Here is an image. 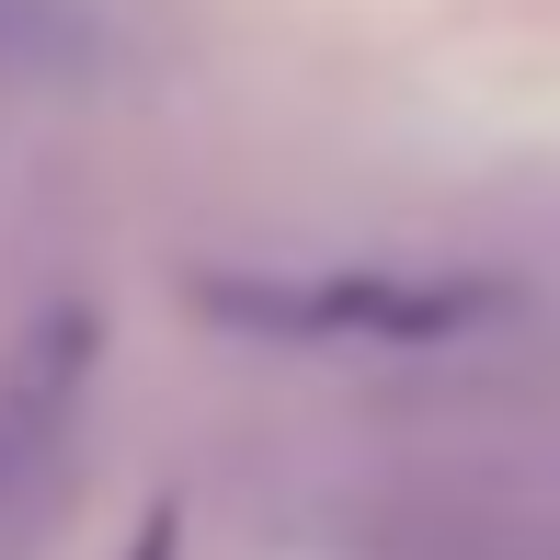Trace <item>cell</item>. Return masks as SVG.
<instances>
[{
    "label": "cell",
    "mask_w": 560,
    "mask_h": 560,
    "mask_svg": "<svg viewBox=\"0 0 560 560\" xmlns=\"http://www.w3.org/2000/svg\"><path fill=\"white\" fill-rule=\"evenodd\" d=\"M92 354H104V320H92V310H58V320L23 332L12 366H0V526L58 480L69 423H81V389H92Z\"/></svg>",
    "instance_id": "7a4b0ae2"
},
{
    "label": "cell",
    "mask_w": 560,
    "mask_h": 560,
    "mask_svg": "<svg viewBox=\"0 0 560 560\" xmlns=\"http://www.w3.org/2000/svg\"><path fill=\"white\" fill-rule=\"evenodd\" d=\"M138 560H172V515H161V526H149V538H138Z\"/></svg>",
    "instance_id": "3957f363"
},
{
    "label": "cell",
    "mask_w": 560,
    "mask_h": 560,
    "mask_svg": "<svg viewBox=\"0 0 560 560\" xmlns=\"http://www.w3.org/2000/svg\"><path fill=\"white\" fill-rule=\"evenodd\" d=\"M195 310L229 320V332H264V343H446V332H469L492 298L480 287H423V275H310V287L207 275Z\"/></svg>",
    "instance_id": "6da1fadb"
}]
</instances>
